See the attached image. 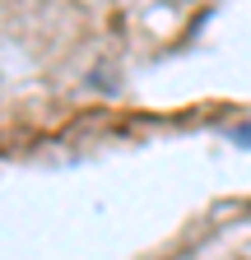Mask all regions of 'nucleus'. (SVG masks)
Wrapping results in <instances>:
<instances>
[{
	"label": "nucleus",
	"mask_w": 251,
	"mask_h": 260,
	"mask_svg": "<svg viewBox=\"0 0 251 260\" xmlns=\"http://www.w3.org/2000/svg\"><path fill=\"white\" fill-rule=\"evenodd\" d=\"M228 140L242 144V149H251V121H246V125H233V130H228Z\"/></svg>",
	"instance_id": "f257e3e1"
}]
</instances>
